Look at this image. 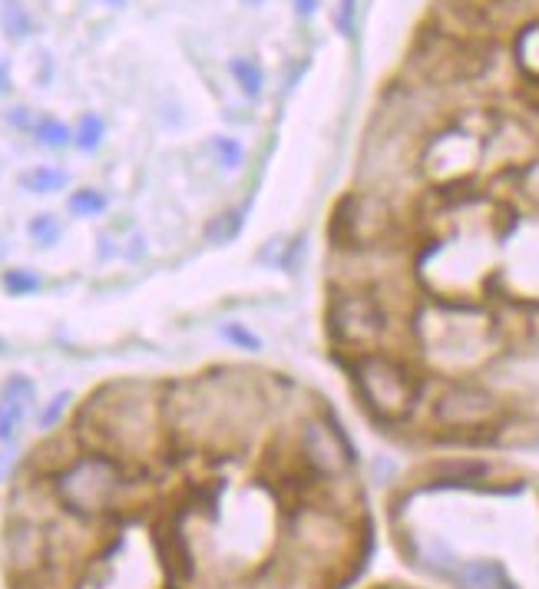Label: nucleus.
<instances>
[{
  "mask_svg": "<svg viewBox=\"0 0 539 589\" xmlns=\"http://www.w3.org/2000/svg\"><path fill=\"white\" fill-rule=\"evenodd\" d=\"M84 448L116 454L126 464L152 458L166 440V388L149 381H110L76 411Z\"/></svg>",
  "mask_w": 539,
  "mask_h": 589,
  "instance_id": "1",
  "label": "nucleus"
},
{
  "mask_svg": "<svg viewBox=\"0 0 539 589\" xmlns=\"http://www.w3.org/2000/svg\"><path fill=\"white\" fill-rule=\"evenodd\" d=\"M53 503L76 524H100L110 521L126 506L136 474L133 464L120 461L116 454L80 448L63 467L47 477Z\"/></svg>",
  "mask_w": 539,
  "mask_h": 589,
  "instance_id": "2",
  "label": "nucleus"
},
{
  "mask_svg": "<svg viewBox=\"0 0 539 589\" xmlns=\"http://www.w3.org/2000/svg\"><path fill=\"white\" fill-rule=\"evenodd\" d=\"M348 375L361 408L384 427L408 424L424 401V375L391 348L348 358Z\"/></svg>",
  "mask_w": 539,
  "mask_h": 589,
  "instance_id": "3",
  "label": "nucleus"
},
{
  "mask_svg": "<svg viewBox=\"0 0 539 589\" xmlns=\"http://www.w3.org/2000/svg\"><path fill=\"white\" fill-rule=\"evenodd\" d=\"M325 325L331 344L354 358L388 344L394 315L374 281H341L328 294Z\"/></svg>",
  "mask_w": 539,
  "mask_h": 589,
  "instance_id": "4",
  "label": "nucleus"
},
{
  "mask_svg": "<svg viewBox=\"0 0 539 589\" xmlns=\"http://www.w3.org/2000/svg\"><path fill=\"white\" fill-rule=\"evenodd\" d=\"M510 417V408L503 394L480 381H450L437 391L430 401V421L443 434L456 437H474V434H490L500 430Z\"/></svg>",
  "mask_w": 539,
  "mask_h": 589,
  "instance_id": "5",
  "label": "nucleus"
},
{
  "mask_svg": "<svg viewBox=\"0 0 539 589\" xmlns=\"http://www.w3.org/2000/svg\"><path fill=\"white\" fill-rule=\"evenodd\" d=\"M394 233H398L394 205L371 189L348 192L331 212V242H338V249L351 255L384 249L394 239Z\"/></svg>",
  "mask_w": 539,
  "mask_h": 589,
  "instance_id": "6",
  "label": "nucleus"
},
{
  "mask_svg": "<svg viewBox=\"0 0 539 589\" xmlns=\"http://www.w3.org/2000/svg\"><path fill=\"white\" fill-rule=\"evenodd\" d=\"M294 458L304 477L318 484H338L354 467V448L344 437L341 424L322 414L301 417L294 430Z\"/></svg>",
  "mask_w": 539,
  "mask_h": 589,
  "instance_id": "7",
  "label": "nucleus"
},
{
  "mask_svg": "<svg viewBox=\"0 0 539 589\" xmlns=\"http://www.w3.org/2000/svg\"><path fill=\"white\" fill-rule=\"evenodd\" d=\"M424 77L434 84H456L474 80L484 70V57H477V43L467 37H456L450 30H437L417 53Z\"/></svg>",
  "mask_w": 539,
  "mask_h": 589,
  "instance_id": "8",
  "label": "nucleus"
},
{
  "mask_svg": "<svg viewBox=\"0 0 539 589\" xmlns=\"http://www.w3.org/2000/svg\"><path fill=\"white\" fill-rule=\"evenodd\" d=\"M477 156H480V146H477V139L471 133H440L427 146L424 163H427V170L434 163H443L440 176L443 179H456V176H464L471 170V163H477Z\"/></svg>",
  "mask_w": 539,
  "mask_h": 589,
  "instance_id": "9",
  "label": "nucleus"
},
{
  "mask_svg": "<svg viewBox=\"0 0 539 589\" xmlns=\"http://www.w3.org/2000/svg\"><path fill=\"white\" fill-rule=\"evenodd\" d=\"M34 394L37 388L27 375H11L4 381V388H0V444H8V440L17 437Z\"/></svg>",
  "mask_w": 539,
  "mask_h": 589,
  "instance_id": "10",
  "label": "nucleus"
},
{
  "mask_svg": "<svg viewBox=\"0 0 539 589\" xmlns=\"http://www.w3.org/2000/svg\"><path fill=\"white\" fill-rule=\"evenodd\" d=\"M450 579L460 589H500L506 579V569L493 560H471V563H456L450 569Z\"/></svg>",
  "mask_w": 539,
  "mask_h": 589,
  "instance_id": "11",
  "label": "nucleus"
},
{
  "mask_svg": "<svg viewBox=\"0 0 539 589\" xmlns=\"http://www.w3.org/2000/svg\"><path fill=\"white\" fill-rule=\"evenodd\" d=\"M513 57H516V66L526 80L539 84V21H529L516 40H513Z\"/></svg>",
  "mask_w": 539,
  "mask_h": 589,
  "instance_id": "12",
  "label": "nucleus"
},
{
  "mask_svg": "<svg viewBox=\"0 0 539 589\" xmlns=\"http://www.w3.org/2000/svg\"><path fill=\"white\" fill-rule=\"evenodd\" d=\"M228 73H233L236 87L249 97V100H259L262 90H265V70L259 60L252 57H233L228 60Z\"/></svg>",
  "mask_w": 539,
  "mask_h": 589,
  "instance_id": "13",
  "label": "nucleus"
},
{
  "mask_svg": "<svg viewBox=\"0 0 539 589\" xmlns=\"http://www.w3.org/2000/svg\"><path fill=\"white\" fill-rule=\"evenodd\" d=\"M487 474H490V467L484 461H447V464H437V484H443V487H474Z\"/></svg>",
  "mask_w": 539,
  "mask_h": 589,
  "instance_id": "14",
  "label": "nucleus"
},
{
  "mask_svg": "<svg viewBox=\"0 0 539 589\" xmlns=\"http://www.w3.org/2000/svg\"><path fill=\"white\" fill-rule=\"evenodd\" d=\"M17 183H21V189H27L34 196H50V192H60L70 183V176L57 166H34V170L21 173Z\"/></svg>",
  "mask_w": 539,
  "mask_h": 589,
  "instance_id": "15",
  "label": "nucleus"
},
{
  "mask_svg": "<svg viewBox=\"0 0 539 589\" xmlns=\"http://www.w3.org/2000/svg\"><path fill=\"white\" fill-rule=\"evenodd\" d=\"M103 136H106V123L97 113H84L80 123L73 126V146H76V150H84V153L100 150Z\"/></svg>",
  "mask_w": 539,
  "mask_h": 589,
  "instance_id": "16",
  "label": "nucleus"
},
{
  "mask_svg": "<svg viewBox=\"0 0 539 589\" xmlns=\"http://www.w3.org/2000/svg\"><path fill=\"white\" fill-rule=\"evenodd\" d=\"M106 196L93 186H84V189H73L70 199H66V209L76 215V218H93V215H103L106 212Z\"/></svg>",
  "mask_w": 539,
  "mask_h": 589,
  "instance_id": "17",
  "label": "nucleus"
},
{
  "mask_svg": "<svg viewBox=\"0 0 539 589\" xmlns=\"http://www.w3.org/2000/svg\"><path fill=\"white\" fill-rule=\"evenodd\" d=\"M34 136H37L40 146H47V150H63V146L73 142V129L57 116H40L34 123Z\"/></svg>",
  "mask_w": 539,
  "mask_h": 589,
  "instance_id": "18",
  "label": "nucleus"
},
{
  "mask_svg": "<svg viewBox=\"0 0 539 589\" xmlns=\"http://www.w3.org/2000/svg\"><path fill=\"white\" fill-rule=\"evenodd\" d=\"M212 153H215L222 170H233V173L242 170V163H246V146L236 136H215L212 139Z\"/></svg>",
  "mask_w": 539,
  "mask_h": 589,
  "instance_id": "19",
  "label": "nucleus"
},
{
  "mask_svg": "<svg viewBox=\"0 0 539 589\" xmlns=\"http://www.w3.org/2000/svg\"><path fill=\"white\" fill-rule=\"evenodd\" d=\"M242 233V215L239 212H218L212 223L205 226V239L222 246V242H233Z\"/></svg>",
  "mask_w": 539,
  "mask_h": 589,
  "instance_id": "20",
  "label": "nucleus"
},
{
  "mask_svg": "<svg viewBox=\"0 0 539 589\" xmlns=\"http://www.w3.org/2000/svg\"><path fill=\"white\" fill-rule=\"evenodd\" d=\"M27 236H30L37 246H43V249L57 246V242H60V223H57V215H50V212L34 215L30 223H27Z\"/></svg>",
  "mask_w": 539,
  "mask_h": 589,
  "instance_id": "21",
  "label": "nucleus"
},
{
  "mask_svg": "<svg viewBox=\"0 0 539 589\" xmlns=\"http://www.w3.org/2000/svg\"><path fill=\"white\" fill-rule=\"evenodd\" d=\"M0 281H4L8 294H34L43 285V278L30 268H8L4 275H0Z\"/></svg>",
  "mask_w": 539,
  "mask_h": 589,
  "instance_id": "22",
  "label": "nucleus"
},
{
  "mask_svg": "<svg viewBox=\"0 0 539 589\" xmlns=\"http://www.w3.org/2000/svg\"><path fill=\"white\" fill-rule=\"evenodd\" d=\"M4 27H8V37H14V40L30 34V17L21 0H4Z\"/></svg>",
  "mask_w": 539,
  "mask_h": 589,
  "instance_id": "23",
  "label": "nucleus"
},
{
  "mask_svg": "<svg viewBox=\"0 0 539 589\" xmlns=\"http://www.w3.org/2000/svg\"><path fill=\"white\" fill-rule=\"evenodd\" d=\"M222 338L233 348H242V351H259L262 348V338L255 331H249L242 322H225L222 325Z\"/></svg>",
  "mask_w": 539,
  "mask_h": 589,
  "instance_id": "24",
  "label": "nucleus"
},
{
  "mask_svg": "<svg viewBox=\"0 0 539 589\" xmlns=\"http://www.w3.org/2000/svg\"><path fill=\"white\" fill-rule=\"evenodd\" d=\"M66 408H70V394L63 391V394H57V398H53V401L47 404V411L40 414V427H43V430L57 427V421L63 417V411H66Z\"/></svg>",
  "mask_w": 539,
  "mask_h": 589,
  "instance_id": "25",
  "label": "nucleus"
},
{
  "mask_svg": "<svg viewBox=\"0 0 539 589\" xmlns=\"http://www.w3.org/2000/svg\"><path fill=\"white\" fill-rule=\"evenodd\" d=\"M354 11H358V0H344L341 11H338V30H341L344 37L354 34Z\"/></svg>",
  "mask_w": 539,
  "mask_h": 589,
  "instance_id": "26",
  "label": "nucleus"
},
{
  "mask_svg": "<svg viewBox=\"0 0 539 589\" xmlns=\"http://www.w3.org/2000/svg\"><path fill=\"white\" fill-rule=\"evenodd\" d=\"M318 11V0H294V14L298 17H312Z\"/></svg>",
  "mask_w": 539,
  "mask_h": 589,
  "instance_id": "27",
  "label": "nucleus"
},
{
  "mask_svg": "<svg viewBox=\"0 0 539 589\" xmlns=\"http://www.w3.org/2000/svg\"><path fill=\"white\" fill-rule=\"evenodd\" d=\"M8 93H11V70L4 60H0V97H8Z\"/></svg>",
  "mask_w": 539,
  "mask_h": 589,
  "instance_id": "28",
  "label": "nucleus"
},
{
  "mask_svg": "<svg viewBox=\"0 0 539 589\" xmlns=\"http://www.w3.org/2000/svg\"><path fill=\"white\" fill-rule=\"evenodd\" d=\"M526 183H539V163L526 173Z\"/></svg>",
  "mask_w": 539,
  "mask_h": 589,
  "instance_id": "29",
  "label": "nucleus"
},
{
  "mask_svg": "<svg viewBox=\"0 0 539 589\" xmlns=\"http://www.w3.org/2000/svg\"><path fill=\"white\" fill-rule=\"evenodd\" d=\"M242 4H246V8H262L265 0H242Z\"/></svg>",
  "mask_w": 539,
  "mask_h": 589,
  "instance_id": "30",
  "label": "nucleus"
},
{
  "mask_svg": "<svg viewBox=\"0 0 539 589\" xmlns=\"http://www.w3.org/2000/svg\"><path fill=\"white\" fill-rule=\"evenodd\" d=\"M103 4H110V8H123L126 0H103Z\"/></svg>",
  "mask_w": 539,
  "mask_h": 589,
  "instance_id": "31",
  "label": "nucleus"
},
{
  "mask_svg": "<svg viewBox=\"0 0 539 589\" xmlns=\"http://www.w3.org/2000/svg\"><path fill=\"white\" fill-rule=\"evenodd\" d=\"M8 351V344H4V338H0V354H4Z\"/></svg>",
  "mask_w": 539,
  "mask_h": 589,
  "instance_id": "32",
  "label": "nucleus"
},
{
  "mask_svg": "<svg viewBox=\"0 0 539 589\" xmlns=\"http://www.w3.org/2000/svg\"><path fill=\"white\" fill-rule=\"evenodd\" d=\"M377 589H401V586H377Z\"/></svg>",
  "mask_w": 539,
  "mask_h": 589,
  "instance_id": "33",
  "label": "nucleus"
},
{
  "mask_svg": "<svg viewBox=\"0 0 539 589\" xmlns=\"http://www.w3.org/2000/svg\"><path fill=\"white\" fill-rule=\"evenodd\" d=\"M0 255H4V242H0Z\"/></svg>",
  "mask_w": 539,
  "mask_h": 589,
  "instance_id": "34",
  "label": "nucleus"
}]
</instances>
